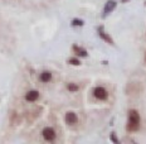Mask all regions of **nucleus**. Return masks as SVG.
Returning a JSON list of instances; mask_svg holds the SVG:
<instances>
[{
  "label": "nucleus",
  "instance_id": "obj_1",
  "mask_svg": "<svg viewBox=\"0 0 146 144\" xmlns=\"http://www.w3.org/2000/svg\"><path fill=\"white\" fill-rule=\"evenodd\" d=\"M140 127V115L136 110H130L129 111V121H127V129L130 131L137 130Z\"/></svg>",
  "mask_w": 146,
  "mask_h": 144
},
{
  "label": "nucleus",
  "instance_id": "obj_2",
  "mask_svg": "<svg viewBox=\"0 0 146 144\" xmlns=\"http://www.w3.org/2000/svg\"><path fill=\"white\" fill-rule=\"evenodd\" d=\"M93 95H95V97L98 100H105V99H107V96H108L107 91L103 87H96L95 90H93Z\"/></svg>",
  "mask_w": 146,
  "mask_h": 144
},
{
  "label": "nucleus",
  "instance_id": "obj_3",
  "mask_svg": "<svg viewBox=\"0 0 146 144\" xmlns=\"http://www.w3.org/2000/svg\"><path fill=\"white\" fill-rule=\"evenodd\" d=\"M116 8V1L115 0H108L107 3H106V5H105V9H103V14H102V17L105 18V17H107V15L111 13L113 9Z\"/></svg>",
  "mask_w": 146,
  "mask_h": 144
},
{
  "label": "nucleus",
  "instance_id": "obj_4",
  "mask_svg": "<svg viewBox=\"0 0 146 144\" xmlns=\"http://www.w3.org/2000/svg\"><path fill=\"white\" fill-rule=\"evenodd\" d=\"M43 138L48 142H52V140L56 138V131H54L52 128H44L43 129Z\"/></svg>",
  "mask_w": 146,
  "mask_h": 144
},
{
  "label": "nucleus",
  "instance_id": "obj_5",
  "mask_svg": "<svg viewBox=\"0 0 146 144\" xmlns=\"http://www.w3.org/2000/svg\"><path fill=\"white\" fill-rule=\"evenodd\" d=\"M97 30H98V35L101 37V38L103 39V41H106L108 44L113 46V41H112V38H111V37H110V35L107 34V33L105 32V29H103V27H98V29H97Z\"/></svg>",
  "mask_w": 146,
  "mask_h": 144
},
{
  "label": "nucleus",
  "instance_id": "obj_6",
  "mask_svg": "<svg viewBox=\"0 0 146 144\" xmlns=\"http://www.w3.org/2000/svg\"><path fill=\"white\" fill-rule=\"evenodd\" d=\"M77 120H78L77 115H76L73 111H69V113H67V114H66V123H67V124H69V125L76 124Z\"/></svg>",
  "mask_w": 146,
  "mask_h": 144
},
{
  "label": "nucleus",
  "instance_id": "obj_7",
  "mask_svg": "<svg viewBox=\"0 0 146 144\" xmlns=\"http://www.w3.org/2000/svg\"><path fill=\"white\" fill-rule=\"evenodd\" d=\"M38 97H39V92H38V91H35V90L29 91V92H27V95H25V100L29 101V102L35 101Z\"/></svg>",
  "mask_w": 146,
  "mask_h": 144
},
{
  "label": "nucleus",
  "instance_id": "obj_8",
  "mask_svg": "<svg viewBox=\"0 0 146 144\" xmlns=\"http://www.w3.org/2000/svg\"><path fill=\"white\" fill-rule=\"evenodd\" d=\"M73 51H74L76 53H77L78 56H81V57H86L87 56V51L83 50L82 47H78V46H73Z\"/></svg>",
  "mask_w": 146,
  "mask_h": 144
},
{
  "label": "nucleus",
  "instance_id": "obj_9",
  "mask_svg": "<svg viewBox=\"0 0 146 144\" xmlns=\"http://www.w3.org/2000/svg\"><path fill=\"white\" fill-rule=\"evenodd\" d=\"M50 80H52V73L50 72L45 71V72H43L40 75V81L42 82H49Z\"/></svg>",
  "mask_w": 146,
  "mask_h": 144
},
{
  "label": "nucleus",
  "instance_id": "obj_10",
  "mask_svg": "<svg viewBox=\"0 0 146 144\" xmlns=\"http://www.w3.org/2000/svg\"><path fill=\"white\" fill-rule=\"evenodd\" d=\"M72 25L82 27V25H83V20H81V19H73L72 20Z\"/></svg>",
  "mask_w": 146,
  "mask_h": 144
},
{
  "label": "nucleus",
  "instance_id": "obj_11",
  "mask_svg": "<svg viewBox=\"0 0 146 144\" xmlns=\"http://www.w3.org/2000/svg\"><path fill=\"white\" fill-rule=\"evenodd\" d=\"M71 65H74V66H78V65H81V62L77 60V58H69V61H68Z\"/></svg>",
  "mask_w": 146,
  "mask_h": 144
},
{
  "label": "nucleus",
  "instance_id": "obj_12",
  "mask_svg": "<svg viewBox=\"0 0 146 144\" xmlns=\"http://www.w3.org/2000/svg\"><path fill=\"white\" fill-rule=\"evenodd\" d=\"M68 90L69 91H77L78 90V86H77V85H74V84H69L68 85Z\"/></svg>",
  "mask_w": 146,
  "mask_h": 144
},
{
  "label": "nucleus",
  "instance_id": "obj_13",
  "mask_svg": "<svg viewBox=\"0 0 146 144\" xmlns=\"http://www.w3.org/2000/svg\"><path fill=\"white\" fill-rule=\"evenodd\" d=\"M110 138H111V140L113 143H116V144H118L120 142H118V139H117V137H116V134L115 133H111V135H110Z\"/></svg>",
  "mask_w": 146,
  "mask_h": 144
},
{
  "label": "nucleus",
  "instance_id": "obj_14",
  "mask_svg": "<svg viewBox=\"0 0 146 144\" xmlns=\"http://www.w3.org/2000/svg\"><path fill=\"white\" fill-rule=\"evenodd\" d=\"M122 1H123V3H126V1H127V0H122Z\"/></svg>",
  "mask_w": 146,
  "mask_h": 144
},
{
  "label": "nucleus",
  "instance_id": "obj_15",
  "mask_svg": "<svg viewBox=\"0 0 146 144\" xmlns=\"http://www.w3.org/2000/svg\"><path fill=\"white\" fill-rule=\"evenodd\" d=\"M145 60H146V56H145Z\"/></svg>",
  "mask_w": 146,
  "mask_h": 144
}]
</instances>
